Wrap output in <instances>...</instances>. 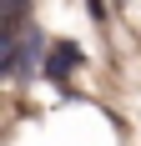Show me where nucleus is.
Returning a JSON list of instances; mask_svg holds the SVG:
<instances>
[{
	"label": "nucleus",
	"mask_w": 141,
	"mask_h": 146,
	"mask_svg": "<svg viewBox=\"0 0 141 146\" xmlns=\"http://www.w3.org/2000/svg\"><path fill=\"white\" fill-rule=\"evenodd\" d=\"M76 60H81V50H76V45H56V50H51V60H45V76H51V81H66V71L76 66Z\"/></svg>",
	"instance_id": "nucleus-1"
}]
</instances>
